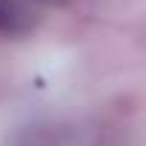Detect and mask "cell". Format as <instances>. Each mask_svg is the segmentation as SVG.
Segmentation results:
<instances>
[{
  "label": "cell",
  "instance_id": "obj_2",
  "mask_svg": "<svg viewBox=\"0 0 146 146\" xmlns=\"http://www.w3.org/2000/svg\"><path fill=\"white\" fill-rule=\"evenodd\" d=\"M40 6H52V3H60V0H37Z\"/></svg>",
  "mask_w": 146,
  "mask_h": 146
},
{
  "label": "cell",
  "instance_id": "obj_1",
  "mask_svg": "<svg viewBox=\"0 0 146 146\" xmlns=\"http://www.w3.org/2000/svg\"><path fill=\"white\" fill-rule=\"evenodd\" d=\"M40 3L37 0H0V35L3 37H23L40 23Z\"/></svg>",
  "mask_w": 146,
  "mask_h": 146
}]
</instances>
